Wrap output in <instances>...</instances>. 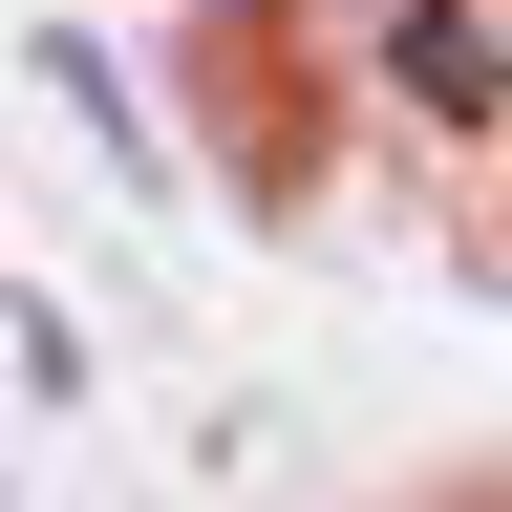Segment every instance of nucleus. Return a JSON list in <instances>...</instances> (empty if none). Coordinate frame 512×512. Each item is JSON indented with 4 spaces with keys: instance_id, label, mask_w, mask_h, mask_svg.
<instances>
[{
    "instance_id": "nucleus-1",
    "label": "nucleus",
    "mask_w": 512,
    "mask_h": 512,
    "mask_svg": "<svg viewBox=\"0 0 512 512\" xmlns=\"http://www.w3.org/2000/svg\"><path fill=\"white\" fill-rule=\"evenodd\" d=\"M384 86H406L427 128H491V86H512V64H491V22H470V0H406V22H384Z\"/></svg>"
}]
</instances>
